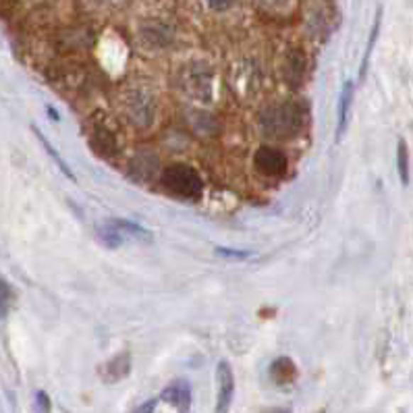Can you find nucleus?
Here are the masks:
<instances>
[{
	"mask_svg": "<svg viewBox=\"0 0 413 413\" xmlns=\"http://www.w3.org/2000/svg\"><path fill=\"white\" fill-rule=\"evenodd\" d=\"M98 241L106 249H119L129 243H152V231L127 219H109L96 228Z\"/></svg>",
	"mask_w": 413,
	"mask_h": 413,
	"instance_id": "2",
	"label": "nucleus"
},
{
	"mask_svg": "<svg viewBox=\"0 0 413 413\" xmlns=\"http://www.w3.org/2000/svg\"><path fill=\"white\" fill-rule=\"evenodd\" d=\"M216 380H219V403H216V412L224 413L228 412L231 401L235 397V376L233 370L228 365V361H219L216 365Z\"/></svg>",
	"mask_w": 413,
	"mask_h": 413,
	"instance_id": "5",
	"label": "nucleus"
},
{
	"mask_svg": "<svg viewBox=\"0 0 413 413\" xmlns=\"http://www.w3.org/2000/svg\"><path fill=\"white\" fill-rule=\"evenodd\" d=\"M13 299H15V293H13V287L11 282L0 275V320H4L13 307Z\"/></svg>",
	"mask_w": 413,
	"mask_h": 413,
	"instance_id": "12",
	"label": "nucleus"
},
{
	"mask_svg": "<svg viewBox=\"0 0 413 413\" xmlns=\"http://www.w3.org/2000/svg\"><path fill=\"white\" fill-rule=\"evenodd\" d=\"M378 31H380V15H378V17H376V21H374V28H372V33H370V44H368V48H365L363 60H361V69H359V79H361V82L365 79L368 65H370V56H372L374 44H376V40H378Z\"/></svg>",
	"mask_w": 413,
	"mask_h": 413,
	"instance_id": "13",
	"label": "nucleus"
},
{
	"mask_svg": "<svg viewBox=\"0 0 413 413\" xmlns=\"http://www.w3.org/2000/svg\"><path fill=\"white\" fill-rule=\"evenodd\" d=\"M100 378L106 382V385H114L123 378H127L131 374V353L129 351H123L119 356H114L109 361H104L98 370Z\"/></svg>",
	"mask_w": 413,
	"mask_h": 413,
	"instance_id": "6",
	"label": "nucleus"
},
{
	"mask_svg": "<svg viewBox=\"0 0 413 413\" xmlns=\"http://www.w3.org/2000/svg\"><path fill=\"white\" fill-rule=\"evenodd\" d=\"M160 185L170 195L189 199V202H197L204 195V181L199 172L189 165L166 166L160 175Z\"/></svg>",
	"mask_w": 413,
	"mask_h": 413,
	"instance_id": "3",
	"label": "nucleus"
},
{
	"mask_svg": "<svg viewBox=\"0 0 413 413\" xmlns=\"http://www.w3.org/2000/svg\"><path fill=\"white\" fill-rule=\"evenodd\" d=\"M31 131L35 133V138H38V141L42 143V148H44V150L48 152V156H50V158L55 160L56 166H58V170H60V172H62V175H65L67 179H71V181L75 183L77 179H75V175H73V170H71V168H69V165H67V163H65V160L60 158V154L56 152L55 145H50V141H48V139L44 138V133H42V131H40V129H38L35 125H31Z\"/></svg>",
	"mask_w": 413,
	"mask_h": 413,
	"instance_id": "10",
	"label": "nucleus"
},
{
	"mask_svg": "<svg viewBox=\"0 0 413 413\" xmlns=\"http://www.w3.org/2000/svg\"><path fill=\"white\" fill-rule=\"evenodd\" d=\"M233 2H235V0H208V4H210L212 9H216V11H224V9H228Z\"/></svg>",
	"mask_w": 413,
	"mask_h": 413,
	"instance_id": "16",
	"label": "nucleus"
},
{
	"mask_svg": "<svg viewBox=\"0 0 413 413\" xmlns=\"http://www.w3.org/2000/svg\"><path fill=\"white\" fill-rule=\"evenodd\" d=\"M270 380L278 386L293 385L297 380V365L291 358H276L270 363Z\"/></svg>",
	"mask_w": 413,
	"mask_h": 413,
	"instance_id": "9",
	"label": "nucleus"
},
{
	"mask_svg": "<svg viewBox=\"0 0 413 413\" xmlns=\"http://www.w3.org/2000/svg\"><path fill=\"white\" fill-rule=\"evenodd\" d=\"M216 253L222 258H228V260H249V258H255L253 251H246V249H228V248H216Z\"/></svg>",
	"mask_w": 413,
	"mask_h": 413,
	"instance_id": "14",
	"label": "nucleus"
},
{
	"mask_svg": "<svg viewBox=\"0 0 413 413\" xmlns=\"http://www.w3.org/2000/svg\"><path fill=\"white\" fill-rule=\"evenodd\" d=\"M397 158H399V177H401V183L407 187V185H409V181H412V165H409V150H407L405 139H399V152H397Z\"/></svg>",
	"mask_w": 413,
	"mask_h": 413,
	"instance_id": "11",
	"label": "nucleus"
},
{
	"mask_svg": "<svg viewBox=\"0 0 413 413\" xmlns=\"http://www.w3.org/2000/svg\"><path fill=\"white\" fill-rule=\"evenodd\" d=\"M160 399L168 405H172L175 409H179V412H189L193 399L192 386L187 380H175L172 385H168L160 392Z\"/></svg>",
	"mask_w": 413,
	"mask_h": 413,
	"instance_id": "7",
	"label": "nucleus"
},
{
	"mask_svg": "<svg viewBox=\"0 0 413 413\" xmlns=\"http://www.w3.org/2000/svg\"><path fill=\"white\" fill-rule=\"evenodd\" d=\"M156 409V399H150L148 403H143L141 407H138V412H154Z\"/></svg>",
	"mask_w": 413,
	"mask_h": 413,
	"instance_id": "17",
	"label": "nucleus"
},
{
	"mask_svg": "<svg viewBox=\"0 0 413 413\" xmlns=\"http://www.w3.org/2000/svg\"><path fill=\"white\" fill-rule=\"evenodd\" d=\"M260 125H262V131L270 138H295L303 127V112L293 102L272 104V106L262 111Z\"/></svg>",
	"mask_w": 413,
	"mask_h": 413,
	"instance_id": "1",
	"label": "nucleus"
},
{
	"mask_svg": "<svg viewBox=\"0 0 413 413\" xmlns=\"http://www.w3.org/2000/svg\"><path fill=\"white\" fill-rule=\"evenodd\" d=\"M46 112H48V114H50V116H53L55 121H60V116H58V112H56L55 109H53V106H46Z\"/></svg>",
	"mask_w": 413,
	"mask_h": 413,
	"instance_id": "18",
	"label": "nucleus"
},
{
	"mask_svg": "<svg viewBox=\"0 0 413 413\" xmlns=\"http://www.w3.org/2000/svg\"><path fill=\"white\" fill-rule=\"evenodd\" d=\"M253 166L264 177H282L289 168V160H287L282 150L270 148V145H262L253 154Z\"/></svg>",
	"mask_w": 413,
	"mask_h": 413,
	"instance_id": "4",
	"label": "nucleus"
},
{
	"mask_svg": "<svg viewBox=\"0 0 413 413\" xmlns=\"http://www.w3.org/2000/svg\"><path fill=\"white\" fill-rule=\"evenodd\" d=\"M353 94H356V85L353 82H345L341 96H338V121H336V143L345 138L347 127H349V112L353 104Z\"/></svg>",
	"mask_w": 413,
	"mask_h": 413,
	"instance_id": "8",
	"label": "nucleus"
},
{
	"mask_svg": "<svg viewBox=\"0 0 413 413\" xmlns=\"http://www.w3.org/2000/svg\"><path fill=\"white\" fill-rule=\"evenodd\" d=\"M35 401H38V407H40L42 412H50V409H53V401H50V397H48L46 390H38V392H35Z\"/></svg>",
	"mask_w": 413,
	"mask_h": 413,
	"instance_id": "15",
	"label": "nucleus"
}]
</instances>
